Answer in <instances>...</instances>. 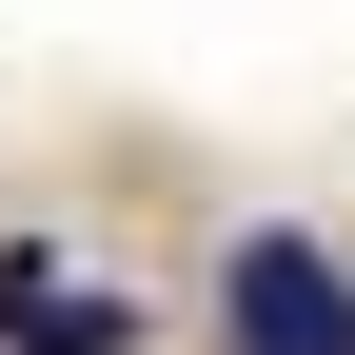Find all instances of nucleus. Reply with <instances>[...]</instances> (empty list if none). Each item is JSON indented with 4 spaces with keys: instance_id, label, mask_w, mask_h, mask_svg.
I'll use <instances>...</instances> for the list:
<instances>
[{
    "instance_id": "1",
    "label": "nucleus",
    "mask_w": 355,
    "mask_h": 355,
    "mask_svg": "<svg viewBox=\"0 0 355 355\" xmlns=\"http://www.w3.org/2000/svg\"><path fill=\"white\" fill-rule=\"evenodd\" d=\"M217 316H237V355H355V277L316 237H237V296Z\"/></svg>"
},
{
    "instance_id": "2",
    "label": "nucleus",
    "mask_w": 355,
    "mask_h": 355,
    "mask_svg": "<svg viewBox=\"0 0 355 355\" xmlns=\"http://www.w3.org/2000/svg\"><path fill=\"white\" fill-rule=\"evenodd\" d=\"M0 336H20V355H119V316L60 277V257H0Z\"/></svg>"
}]
</instances>
